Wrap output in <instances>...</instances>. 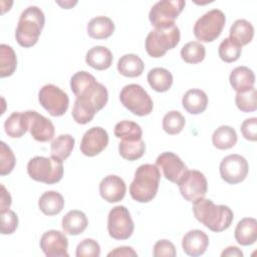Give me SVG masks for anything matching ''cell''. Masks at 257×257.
<instances>
[{"label":"cell","instance_id":"1","mask_svg":"<svg viewBox=\"0 0 257 257\" xmlns=\"http://www.w3.org/2000/svg\"><path fill=\"white\" fill-rule=\"evenodd\" d=\"M195 218L213 232L228 229L234 219L233 211L225 205H215L210 199H199L194 202Z\"/></svg>","mask_w":257,"mask_h":257},{"label":"cell","instance_id":"2","mask_svg":"<svg viewBox=\"0 0 257 257\" xmlns=\"http://www.w3.org/2000/svg\"><path fill=\"white\" fill-rule=\"evenodd\" d=\"M161 180V172L156 165L144 164L135 172L130 186L132 198L140 203L151 202L157 195Z\"/></svg>","mask_w":257,"mask_h":257},{"label":"cell","instance_id":"3","mask_svg":"<svg viewBox=\"0 0 257 257\" xmlns=\"http://www.w3.org/2000/svg\"><path fill=\"white\" fill-rule=\"evenodd\" d=\"M44 13L37 6H29L22 11L15 32L18 44L25 48L35 45L44 27Z\"/></svg>","mask_w":257,"mask_h":257},{"label":"cell","instance_id":"4","mask_svg":"<svg viewBox=\"0 0 257 257\" xmlns=\"http://www.w3.org/2000/svg\"><path fill=\"white\" fill-rule=\"evenodd\" d=\"M70 88L76 97L90 100L97 110L104 107L107 102V89L87 71H78L73 74L70 78Z\"/></svg>","mask_w":257,"mask_h":257},{"label":"cell","instance_id":"5","mask_svg":"<svg viewBox=\"0 0 257 257\" xmlns=\"http://www.w3.org/2000/svg\"><path fill=\"white\" fill-rule=\"evenodd\" d=\"M27 173L34 181L53 185L63 177V164L61 160L53 156L49 158L37 156L28 162Z\"/></svg>","mask_w":257,"mask_h":257},{"label":"cell","instance_id":"6","mask_svg":"<svg viewBox=\"0 0 257 257\" xmlns=\"http://www.w3.org/2000/svg\"><path fill=\"white\" fill-rule=\"evenodd\" d=\"M180 36V29L176 24L155 28L147 36L146 50L154 58L162 57L178 45Z\"/></svg>","mask_w":257,"mask_h":257},{"label":"cell","instance_id":"7","mask_svg":"<svg viewBox=\"0 0 257 257\" xmlns=\"http://www.w3.org/2000/svg\"><path fill=\"white\" fill-rule=\"evenodd\" d=\"M119 99L121 104L136 115L145 116L153 110V100L140 84L125 85L119 93Z\"/></svg>","mask_w":257,"mask_h":257},{"label":"cell","instance_id":"8","mask_svg":"<svg viewBox=\"0 0 257 257\" xmlns=\"http://www.w3.org/2000/svg\"><path fill=\"white\" fill-rule=\"evenodd\" d=\"M226 18L219 9H212L201 16L194 25L195 37L203 42H212L216 40L224 26Z\"/></svg>","mask_w":257,"mask_h":257},{"label":"cell","instance_id":"9","mask_svg":"<svg viewBox=\"0 0 257 257\" xmlns=\"http://www.w3.org/2000/svg\"><path fill=\"white\" fill-rule=\"evenodd\" d=\"M38 100L41 106L52 116L63 115L69 104L67 93L54 84L43 85L39 90Z\"/></svg>","mask_w":257,"mask_h":257},{"label":"cell","instance_id":"10","mask_svg":"<svg viewBox=\"0 0 257 257\" xmlns=\"http://www.w3.org/2000/svg\"><path fill=\"white\" fill-rule=\"evenodd\" d=\"M186 2L184 0H163L157 2L149 13V19L155 28L166 27L175 24V20L183 11Z\"/></svg>","mask_w":257,"mask_h":257},{"label":"cell","instance_id":"11","mask_svg":"<svg viewBox=\"0 0 257 257\" xmlns=\"http://www.w3.org/2000/svg\"><path fill=\"white\" fill-rule=\"evenodd\" d=\"M135 225L128 210L124 206L113 207L107 217V231L115 240H126L134 232Z\"/></svg>","mask_w":257,"mask_h":257},{"label":"cell","instance_id":"12","mask_svg":"<svg viewBox=\"0 0 257 257\" xmlns=\"http://www.w3.org/2000/svg\"><path fill=\"white\" fill-rule=\"evenodd\" d=\"M178 185L181 195L192 203L204 198L208 190L206 177L197 170H188Z\"/></svg>","mask_w":257,"mask_h":257},{"label":"cell","instance_id":"13","mask_svg":"<svg viewBox=\"0 0 257 257\" xmlns=\"http://www.w3.org/2000/svg\"><path fill=\"white\" fill-rule=\"evenodd\" d=\"M248 170L249 166L246 159L237 154L225 157L220 164L221 178L232 185L243 182L247 177Z\"/></svg>","mask_w":257,"mask_h":257},{"label":"cell","instance_id":"14","mask_svg":"<svg viewBox=\"0 0 257 257\" xmlns=\"http://www.w3.org/2000/svg\"><path fill=\"white\" fill-rule=\"evenodd\" d=\"M156 166L162 171L163 176L167 180L177 185L188 171L187 166L183 163L180 157L172 152L162 153L157 158Z\"/></svg>","mask_w":257,"mask_h":257},{"label":"cell","instance_id":"15","mask_svg":"<svg viewBox=\"0 0 257 257\" xmlns=\"http://www.w3.org/2000/svg\"><path fill=\"white\" fill-rule=\"evenodd\" d=\"M108 145V135L100 126L90 127L82 137L80 152L87 157H94L101 153Z\"/></svg>","mask_w":257,"mask_h":257},{"label":"cell","instance_id":"16","mask_svg":"<svg viewBox=\"0 0 257 257\" xmlns=\"http://www.w3.org/2000/svg\"><path fill=\"white\" fill-rule=\"evenodd\" d=\"M67 247V237L60 231L49 230L41 236L40 248L47 257H68Z\"/></svg>","mask_w":257,"mask_h":257},{"label":"cell","instance_id":"17","mask_svg":"<svg viewBox=\"0 0 257 257\" xmlns=\"http://www.w3.org/2000/svg\"><path fill=\"white\" fill-rule=\"evenodd\" d=\"M26 113L29 120L28 131L32 138L35 141L42 143L52 140L55 134L52 121L35 110H27Z\"/></svg>","mask_w":257,"mask_h":257},{"label":"cell","instance_id":"18","mask_svg":"<svg viewBox=\"0 0 257 257\" xmlns=\"http://www.w3.org/2000/svg\"><path fill=\"white\" fill-rule=\"evenodd\" d=\"M126 192L124 181L116 175L104 177L99 184V194L108 203H116L123 199Z\"/></svg>","mask_w":257,"mask_h":257},{"label":"cell","instance_id":"19","mask_svg":"<svg viewBox=\"0 0 257 257\" xmlns=\"http://www.w3.org/2000/svg\"><path fill=\"white\" fill-rule=\"evenodd\" d=\"M209 245V238L202 230H191L185 234L182 240L184 252L193 257L203 255Z\"/></svg>","mask_w":257,"mask_h":257},{"label":"cell","instance_id":"20","mask_svg":"<svg viewBox=\"0 0 257 257\" xmlns=\"http://www.w3.org/2000/svg\"><path fill=\"white\" fill-rule=\"evenodd\" d=\"M234 236L242 246L254 244L257 240V221L254 218L241 219L235 228Z\"/></svg>","mask_w":257,"mask_h":257},{"label":"cell","instance_id":"21","mask_svg":"<svg viewBox=\"0 0 257 257\" xmlns=\"http://www.w3.org/2000/svg\"><path fill=\"white\" fill-rule=\"evenodd\" d=\"M182 104L185 110L191 114H199L205 111L208 105V96L202 89L193 88L188 90L183 98Z\"/></svg>","mask_w":257,"mask_h":257},{"label":"cell","instance_id":"22","mask_svg":"<svg viewBox=\"0 0 257 257\" xmlns=\"http://www.w3.org/2000/svg\"><path fill=\"white\" fill-rule=\"evenodd\" d=\"M112 53L111 51L104 46H93L90 48L85 55L86 63L96 69V70H105L110 67L112 63Z\"/></svg>","mask_w":257,"mask_h":257},{"label":"cell","instance_id":"23","mask_svg":"<svg viewBox=\"0 0 257 257\" xmlns=\"http://www.w3.org/2000/svg\"><path fill=\"white\" fill-rule=\"evenodd\" d=\"M88 225L86 215L79 210L69 211L61 221V226L64 233L69 235H79Z\"/></svg>","mask_w":257,"mask_h":257},{"label":"cell","instance_id":"24","mask_svg":"<svg viewBox=\"0 0 257 257\" xmlns=\"http://www.w3.org/2000/svg\"><path fill=\"white\" fill-rule=\"evenodd\" d=\"M86 30L91 38L106 39L112 35L114 31V23L106 16H96L88 22Z\"/></svg>","mask_w":257,"mask_h":257},{"label":"cell","instance_id":"25","mask_svg":"<svg viewBox=\"0 0 257 257\" xmlns=\"http://www.w3.org/2000/svg\"><path fill=\"white\" fill-rule=\"evenodd\" d=\"M229 80L233 89L239 92L254 87L255 75L249 67L238 66L232 70Z\"/></svg>","mask_w":257,"mask_h":257},{"label":"cell","instance_id":"26","mask_svg":"<svg viewBox=\"0 0 257 257\" xmlns=\"http://www.w3.org/2000/svg\"><path fill=\"white\" fill-rule=\"evenodd\" d=\"M38 207L44 215L55 216L62 211L64 207V199L58 192L47 191L40 196Z\"/></svg>","mask_w":257,"mask_h":257},{"label":"cell","instance_id":"27","mask_svg":"<svg viewBox=\"0 0 257 257\" xmlns=\"http://www.w3.org/2000/svg\"><path fill=\"white\" fill-rule=\"evenodd\" d=\"M28 127L29 120L26 111H15L10 114L4 122L5 133L10 138H21L28 131Z\"/></svg>","mask_w":257,"mask_h":257},{"label":"cell","instance_id":"28","mask_svg":"<svg viewBox=\"0 0 257 257\" xmlns=\"http://www.w3.org/2000/svg\"><path fill=\"white\" fill-rule=\"evenodd\" d=\"M145 68V64L141 57L134 53L122 55L117 61L118 72L125 77L140 76Z\"/></svg>","mask_w":257,"mask_h":257},{"label":"cell","instance_id":"29","mask_svg":"<svg viewBox=\"0 0 257 257\" xmlns=\"http://www.w3.org/2000/svg\"><path fill=\"white\" fill-rule=\"evenodd\" d=\"M147 78L150 86L158 92L168 91L173 84L172 73L163 67H156L151 69Z\"/></svg>","mask_w":257,"mask_h":257},{"label":"cell","instance_id":"30","mask_svg":"<svg viewBox=\"0 0 257 257\" xmlns=\"http://www.w3.org/2000/svg\"><path fill=\"white\" fill-rule=\"evenodd\" d=\"M230 39L238 43L240 46L248 44L254 36V28L252 24L245 19L236 20L230 28Z\"/></svg>","mask_w":257,"mask_h":257},{"label":"cell","instance_id":"31","mask_svg":"<svg viewBox=\"0 0 257 257\" xmlns=\"http://www.w3.org/2000/svg\"><path fill=\"white\" fill-rule=\"evenodd\" d=\"M97 111L96 106L90 100L76 97L72 108V117L77 123L85 124L92 120Z\"/></svg>","mask_w":257,"mask_h":257},{"label":"cell","instance_id":"32","mask_svg":"<svg viewBox=\"0 0 257 257\" xmlns=\"http://www.w3.org/2000/svg\"><path fill=\"white\" fill-rule=\"evenodd\" d=\"M238 137L235 130L230 125L219 126L212 136V143L219 150H228L237 143Z\"/></svg>","mask_w":257,"mask_h":257},{"label":"cell","instance_id":"33","mask_svg":"<svg viewBox=\"0 0 257 257\" xmlns=\"http://www.w3.org/2000/svg\"><path fill=\"white\" fill-rule=\"evenodd\" d=\"M75 140L70 135H60L54 139L50 146L51 156L65 161L71 154Z\"/></svg>","mask_w":257,"mask_h":257},{"label":"cell","instance_id":"34","mask_svg":"<svg viewBox=\"0 0 257 257\" xmlns=\"http://www.w3.org/2000/svg\"><path fill=\"white\" fill-rule=\"evenodd\" d=\"M114 136L121 141H139L142 139L143 131L140 124L132 120H121L114 126Z\"/></svg>","mask_w":257,"mask_h":257},{"label":"cell","instance_id":"35","mask_svg":"<svg viewBox=\"0 0 257 257\" xmlns=\"http://www.w3.org/2000/svg\"><path fill=\"white\" fill-rule=\"evenodd\" d=\"M17 58L13 48L7 44L0 45V76L7 77L14 73Z\"/></svg>","mask_w":257,"mask_h":257},{"label":"cell","instance_id":"36","mask_svg":"<svg viewBox=\"0 0 257 257\" xmlns=\"http://www.w3.org/2000/svg\"><path fill=\"white\" fill-rule=\"evenodd\" d=\"M145 151H146V145L142 139L134 142L121 141L118 144L119 155L127 161L139 160L144 156Z\"/></svg>","mask_w":257,"mask_h":257},{"label":"cell","instance_id":"37","mask_svg":"<svg viewBox=\"0 0 257 257\" xmlns=\"http://www.w3.org/2000/svg\"><path fill=\"white\" fill-rule=\"evenodd\" d=\"M205 55V46L199 41H190L186 43L181 49V56L187 63H199L204 60Z\"/></svg>","mask_w":257,"mask_h":257},{"label":"cell","instance_id":"38","mask_svg":"<svg viewBox=\"0 0 257 257\" xmlns=\"http://www.w3.org/2000/svg\"><path fill=\"white\" fill-rule=\"evenodd\" d=\"M185 123L186 120L184 115L178 110H171L163 117V128L169 135L180 134L183 131Z\"/></svg>","mask_w":257,"mask_h":257},{"label":"cell","instance_id":"39","mask_svg":"<svg viewBox=\"0 0 257 257\" xmlns=\"http://www.w3.org/2000/svg\"><path fill=\"white\" fill-rule=\"evenodd\" d=\"M242 52V46L230 38H225L219 45L218 53L225 62H234L239 59Z\"/></svg>","mask_w":257,"mask_h":257},{"label":"cell","instance_id":"40","mask_svg":"<svg viewBox=\"0 0 257 257\" xmlns=\"http://www.w3.org/2000/svg\"><path fill=\"white\" fill-rule=\"evenodd\" d=\"M235 102L237 107L243 112L255 111L257 108L255 87L237 92L235 96Z\"/></svg>","mask_w":257,"mask_h":257},{"label":"cell","instance_id":"41","mask_svg":"<svg viewBox=\"0 0 257 257\" xmlns=\"http://www.w3.org/2000/svg\"><path fill=\"white\" fill-rule=\"evenodd\" d=\"M16 164L15 156L12 150L4 143H0V175L6 176L10 174Z\"/></svg>","mask_w":257,"mask_h":257},{"label":"cell","instance_id":"42","mask_svg":"<svg viewBox=\"0 0 257 257\" xmlns=\"http://www.w3.org/2000/svg\"><path fill=\"white\" fill-rule=\"evenodd\" d=\"M76 257H98L100 255L99 244L90 238L83 239L76 247Z\"/></svg>","mask_w":257,"mask_h":257},{"label":"cell","instance_id":"43","mask_svg":"<svg viewBox=\"0 0 257 257\" xmlns=\"http://www.w3.org/2000/svg\"><path fill=\"white\" fill-rule=\"evenodd\" d=\"M0 219L2 235H10L16 231L19 221L14 211L8 209L6 211L0 212Z\"/></svg>","mask_w":257,"mask_h":257},{"label":"cell","instance_id":"44","mask_svg":"<svg viewBox=\"0 0 257 257\" xmlns=\"http://www.w3.org/2000/svg\"><path fill=\"white\" fill-rule=\"evenodd\" d=\"M176 247L175 245L169 240H159L154 245L153 255L155 257H175L176 256Z\"/></svg>","mask_w":257,"mask_h":257},{"label":"cell","instance_id":"45","mask_svg":"<svg viewBox=\"0 0 257 257\" xmlns=\"http://www.w3.org/2000/svg\"><path fill=\"white\" fill-rule=\"evenodd\" d=\"M240 130L246 140L255 142L257 140V118L251 117L245 119L242 122Z\"/></svg>","mask_w":257,"mask_h":257},{"label":"cell","instance_id":"46","mask_svg":"<svg viewBox=\"0 0 257 257\" xmlns=\"http://www.w3.org/2000/svg\"><path fill=\"white\" fill-rule=\"evenodd\" d=\"M108 257L111 256H115V257H130V256H138L137 252L128 246H121V247H117L115 248L113 251L109 252L107 254Z\"/></svg>","mask_w":257,"mask_h":257},{"label":"cell","instance_id":"47","mask_svg":"<svg viewBox=\"0 0 257 257\" xmlns=\"http://www.w3.org/2000/svg\"><path fill=\"white\" fill-rule=\"evenodd\" d=\"M1 197H0V212L6 211L11 206V196L9 192L5 189L4 185L1 184Z\"/></svg>","mask_w":257,"mask_h":257},{"label":"cell","instance_id":"48","mask_svg":"<svg viewBox=\"0 0 257 257\" xmlns=\"http://www.w3.org/2000/svg\"><path fill=\"white\" fill-rule=\"evenodd\" d=\"M222 257L225 256H230V257H242L243 256V252L236 246H229L226 249L223 250V252L221 253Z\"/></svg>","mask_w":257,"mask_h":257},{"label":"cell","instance_id":"49","mask_svg":"<svg viewBox=\"0 0 257 257\" xmlns=\"http://www.w3.org/2000/svg\"><path fill=\"white\" fill-rule=\"evenodd\" d=\"M56 3H57V4H59L61 7L65 8V9H69V8H71L73 5H75L77 2H76V1H74V2H71V1H66V2H59V1H57Z\"/></svg>","mask_w":257,"mask_h":257}]
</instances>
